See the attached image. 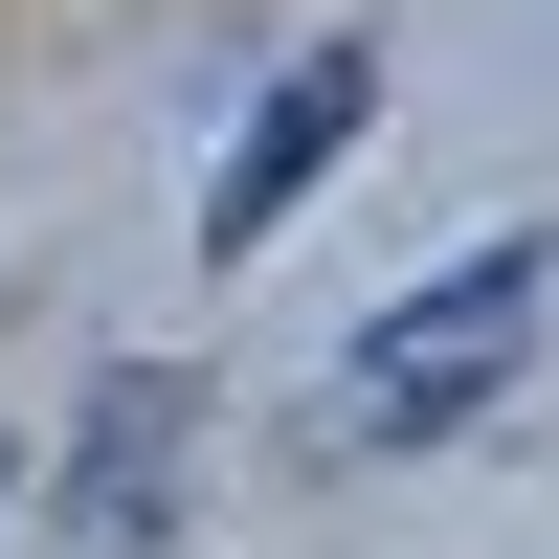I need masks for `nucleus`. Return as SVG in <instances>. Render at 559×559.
Segmentation results:
<instances>
[{
  "instance_id": "1",
  "label": "nucleus",
  "mask_w": 559,
  "mask_h": 559,
  "mask_svg": "<svg viewBox=\"0 0 559 559\" xmlns=\"http://www.w3.org/2000/svg\"><path fill=\"white\" fill-rule=\"evenodd\" d=\"M537 292H559V247H537V224H492L471 269H426V313H381V336L336 358L313 448H336V471H381V448H448V426H492V403H515V358H537Z\"/></svg>"
},
{
  "instance_id": "2",
  "label": "nucleus",
  "mask_w": 559,
  "mask_h": 559,
  "mask_svg": "<svg viewBox=\"0 0 559 559\" xmlns=\"http://www.w3.org/2000/svg\"><path fill=\"white\" fill-rule=\"evenodd\" d=\"M179 471H202V381H179V358H112V381H90V448H68V537L90 559H157Z\"/></svg>"
},
{
  "instance_id": "3",
  "label": "nucleus",
  "mask_w": 559,
  "mask_h": 559,
  "mask_svg": "<svg viewBox=\"0 0 559 559\" xmlns=\"http://www.w3.org/2000/svg\"><path fill=\"white\" fill-rule=\"evenodd\" d=\"M358 112H381V45H292V68H269V112H247V157L202 179V247H269V224L358 157Z\"/></svg>"
},
{
  "instance_id": "4",
  "label": "nucleus",
  "mask_w": 559,
  "mask_h": 559,
  "mask_svg": "<svg viewBox=\"0 0 559 559\" xmlns=\"http://www.w3.org/2000/svg\"><path fill=\"white\" fill-rule=\"evenodd\" d=\"M0 471H23V448H0Z\"/></svg>"
}]
</instances>
